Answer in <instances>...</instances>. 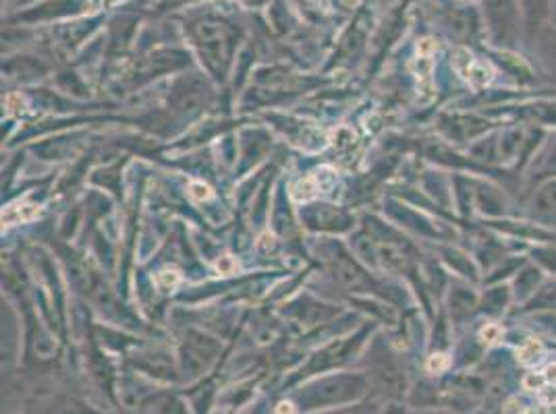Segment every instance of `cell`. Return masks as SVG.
<instances>
[{"label":"cell","instance_id":"obj_1","mask_svg":"<svg viewBox=\"0 0 556 414\" xmlns=\"http://www.w3.org/2000/svg\"><path fill=\"white\" fill-rule=\"evenodd\" d=\"M455 67L462 73V77H465L476 88L486 86L488 81L492 79V69L484 63H476L467 50H457Z\"/></svg>","mask_w":556,"mask_h":414},{"label":"cell","instance_id":"obj_2","mask_svg":"<svg viewBox=\"0 0 556 414\" xmlns=\"http://www.w3.org/2000/svg\"><path fill=\"white\" fill-rule=\"evenodd\" d=\"M325 189V184L320 181V177H316V174H312V177H305V179H300L298 183L293 184V191H291V195L295 197V199H300V202H307V199H312V197H316L320 191Z\"/></svg>","mask_w":556,"mask_h":414},{"label":"cell","instance_id":"obj_3","mask_svg":"<svg viewBox=\"0 0 556 414\" xmlns=\"http://www.w3.org/2000/svg\"><path fill=\"white\" fill-rule=\"evenodd\" d=\"M38 214H40V207L20 204V206H11L4 209L2 222H4L7 227H13V224H20V222H27V220L36 218Z\"/></svg>","mask_w":556,"mask_h":414},{"label":"cell","instance_id":"obj_4","mask_svg":"<svg viewBox=\"0 0 556 414\" xmlns=\"http://www.w3.org/2000/svg\"><path fill=\"white\" fill-rule=\"evenodd\" d=\"M540 352H542V346H540V342L530 340L528 345L523 346V348L519 350V361H521V363H533V361H538V359H540Z\"/></svg>","mask_w":556,"mask_h":414},{"label":"cell","instance_id":"obj_5","mask_svg":"<svg viewBox=\"0 0 556 414\" xmlns=\"http://www.w3.org/2000/svg\"><path fill=\"white\" fill-rule=\"evenodd\" d=\"M156 280H159V286H161V288H164V290H170V288H175V286L179 284V274H177V272H168V270H166V272H161Z\"/></svg>","mask_w":556,"mask_h":414},{"label":"cell","instance_id":"obj_6","mask_svg":"<svg viewBox=\"0 0 556 414\" xmlns=\"http://www.w3.org/2000/svg\"><path fill=\"white\" fill-rule=\"evenodd\" d=\"M501 336H503V329H501L498 325H488L486 329L482 332V338H484V342H486V345H494V342H498V340H501Z\"/></svg>","mask_w":556,"mask_h":414},{"label":"cell","instance_id":"obj_7","mask_svg":"<svg viewBox=\"0 0 556 414\" xmlns=\"http://www.w3.org/2000/svg\"><path fill=\"white\" fill-rule=\"evenodd\" d=\"M448 367V359L444 354H432L430 361H428V368L432 373H441L444 368Z\"/></svg>","mask_w":556,"mask_h":414},{"label":"cell","instance_id":"obj_8","mask_svg":"<svg viewBox=\"0 0 556 414\" xmlns=\"http://www.w3.org/2000/svg\"><path fill=\"white\" fill-rule=\"evenodd\" d=\"M191 195H193L195 199H208L210 189L206 184L193 183L191 184Z\"/></svg>","mask_w":556,"mask_h":414},{"label":"cell","instance_id":"obj_9","mask_svg":"<svg viewBox=\"0 0 556 414\" xmlns=\"http://www.w3.org/2000/svg\"><path fill=\"white\" fill-rule=\"evenodd\" d=\"M235 268H237V261H235L232 257H229V255H227V257H223V259L218 261V270H220L223 274H231Z\"/></svg>","mask_w":556,"mask_h":414},{"label":"cell","instance_id":"obj_10","mask_svg":"<svg viewBox=\"0 0 556 414\" xmlns=\"http://www.w3.org/2000/svg\"><path fill=\"white\" fill-rule=\"evenodd\" d=\"M544 379H548V381H556V363L555 365H548L546 368V377Z\"/></svg>","mask_w":556,"mask_h":414}]
</instances>
